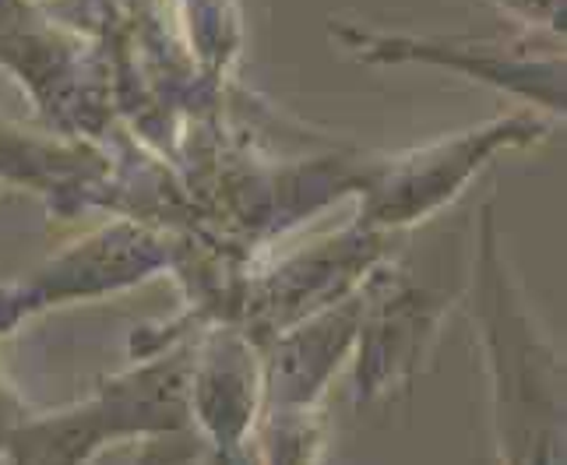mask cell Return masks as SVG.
I'll return each mask as SVG.
<instances>
[{"instance_id": "obj_5", "label": "cell", "mask_w": 567, "mask_h": 465, "mask_svg": "<svg viewBox=\"0 0 567 465\" xmlns=\"http://www.w3.org/2000/svg\"><path fill=\"white\" fill-rule=\"evenodd\" d=\"M184 374L173 363L148 366L138 378L113 381L106 392L82 405V413L47 416L43 423L14 434L11 455L18 458H78L92 452V441H103L110 431H134V426H177L184 413Z\"/></svg>"}, {"instance_id": "obj_4", "label": "cell", "mask_w": 567, "mask_h": 465, "mask_svg": "<svg viewBox=\"0 0 567 465\" xmlns=\"http://www.w3.org/2000/svg\"><path fill=\"white\" fill-rule=\"evenodd\" d=\"M444 314V300L416 286L402 268H378L360 286V395L413 381Z\"/></svg>"}, {"instance_id": "obj_2", "label": "cell", "mask_w": 567, "mask_h": 465, "mask_svg": "<svg viewBox=\"0 0 567 465\" xmlns=\"http://www.w3.org/2000/svg\"><path fill=\"white\" fill-rule=\"evenodd\" d=\"M550 124L554 121H536L533 113H515L374 163L363 180L360 226L381 232L437 216L497 152L539 142Z\"/></svg>"}, {"instance_id": "obj_6", "label": "cell", "mask_w": 567, "mask_h": 465, "mask_svg": "<svg viewBox=\"0 0 567 465\" xmlns=\"http://www.w3.org/2000/svg\"><path fill=\"white\" fill-rule=\"evenodd\" d=\"M360 328V289L349 293L342 303L328 307L324 314L307 318L300 328L279 335L268 360V392L271 402L292 410V405H310L328 384V374L342 363L353 349Z\"/></svg>"}, {"instance_id": "obj_3", "label": "cell", "mask_w": 567, "mask_h": 465, "mask_svg": "<svg viewBox=\"0 0 567 465\" xmlns=\"http://www.w3.org/2000/svg\"><path fill=\"white\" fill-rule=\"evenodd\" d=\"M331 39L360 64L370 68H441L462 74L468 82H483L497 92L539 106L550 121L564 116V43L533 50L529 43L497 46L468 35H416V32H384L346 18L328 22Z\"/></svg>"}, {"instance_id": "obj_7", "label": "cell", "mask_w": 567, "mask_h": 465, "mask_svg": "<svg viewBox=\"0 0 567 465\" xmlns=\"http://www.w3.org/2000/svg\"><path fill=\"white\" fill-rule=\"evenodd\" d=\"M491 4L529 32L564 35V0H491Z\"/></svg>"}, {"instance_id": "obj_1", "label": "cell", "mask_w": 567, "mask_h": 465, "mask_svg": "<svg viewBox=\"0 0 567 465\" xmlns=\"http://www.w3.org/2000/svg\"><path fill=\"white\" fill-rule=\"evenodd\" d=\"M462 300L491 384L497 458L564 462V356L539 328L501 247L494 205L480 208Z\"/></svg>"}]
</instances>
